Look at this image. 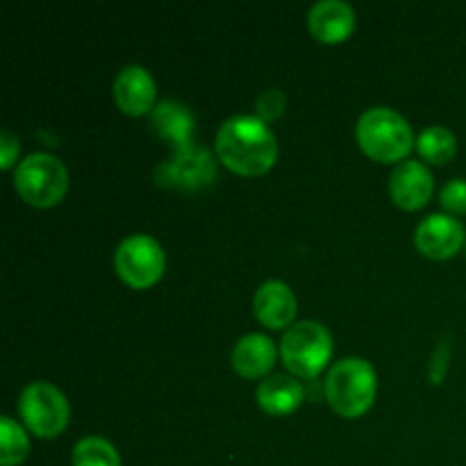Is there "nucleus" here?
I'll return each mask as SVG.
<instances>
[{
  "mask_svg": "<svg viewBox=\"0 0 466 466\" xmlns=\"http://www.w3.org/2000/svg\"><path fill=\"white\" fill-rule=\"evenodd\" d=\"M217 155L239 176H262L276 164L278 139L255 114L230 116L217 132Z\"/></svg>",
  "mask_w": 466,
  "mask_h": 466,
  "instance_id": "obj_1",
  "label": "nucleus"
},
{
  "mask_svg": "<svg viewBox=\"0 0 466 466\" xmlns=\"http://www.w3.org/2000/svg\"><path fill=\"white\" fill-rule=\"evenodd\" d=\"M378 380L371 364L362 358H346L332 364L326 380V399L346 419L362 417L376 400Z\"/></svg>",
  "mask_w": 466,
  "mask_h": 466,
  "instance_id": "obj_2",
  "label": "nucleus"
},
{
  "mask_svg": "<svg viewBox=\"0 0 466 466\" xmlns=\"http://www.w3.org/2000/svg\"><path fill=\"white\" fill-rule=\"evenodd\" d=\"M358 144L378 162H400L414 148L410 123L391 107H371L358 121Z\"/></svg>",
  "mask_w": 466,
  "mask_h": 466,
  "instance_id": "obj_3",
  "label": "nucleus"
},
{
  "mask_svg": "<svg viewBox=\"0 0 466 466\" xmlns=\"http://www.w3.org/2000/svg\"><path fill=\"white\" fill-rule=\"evenodd\" d=\"M282 364L299 378H317L332 358V337L319 321H299L282 335Z\"/></svg>",
  "mask_w": 466,
  "mask_h": 466,
  "instance_id": "obj_4",
  "label": "nucleus"
},
{
  "mask_svg": "<svg viewBox=\"0 0 466 466\" xmlns=\"http://www.w3.org/2000/svg\"><path fill=\"white\" fill-rule=\"evenodd\" d=\"M14 187L25 203L53 208L66 194L68 171L55 155L32 153L14 171Z\"/></svg>",
  "mask_w": 466,
  "mask_h": 466,
  "instance_id": "obj_5",
  "label": "nucleus"
},
{
  "mask_svg": "<svg viewBox=\"0 0 466 466\" xmlns=\"http://www.w3.org/2000/svg\"><path fill=\"white\" fill-rule=\"evenodd\" d=\"M18 412H21L25 426L41 440L57 437L68 426V417H71L66 396L57 387L44 380L30 382L21 391Z\"/></svg>",
  "mask_w": 466,
  "mask_h": 466,
  "instance_id": "obj_6",
  "label": "nucleus"
},
{
  "mask_svg": "<svg viewBox=\"0 0 466 466\" xmlns=\"http://www.w3.org/2000/svg\"><path fill=\"white\" fill-rule=\"evenodd\" d=\"M114 264L126 285L146 289L162 278L167 255L157 239L148 235H130L118 244Z\"/></svg>",
  "mask_w": 466,
  "mask_h": 466,
  "instance_id": "obj_7",
  "label": "nucleus"
},
{
  "mask_svg": "<svg viewBox=\"0 0 466 466\" xmlns=\"http://www.w3.org/2000/svg\"><path fill=\"white\" fill-rule=\"evenodd\" d=\"M217 176V162L214 155L205 146L189 144L176 148V153L167 162L157 164L155 180L159 187L182 191H196L209 187Z\"/></svg>",
  "mask_w": 466,
  "mask_h": 466,
  "instance_id": "obj_8",
  "label": "nucleus"
},
{
  "mask_svg": "<svg viewBox=\"0 0 466 466\" xmlns=\"http://www.w3.org/2000/svg\"><path fill=\"white\" fill-rule=\"evenodd\" d=\"M419 253L431 259H449L462 248L464 228L449 214H431L423 218L414 232Z\"/></svg>",
  "mask_w": 466,
  "mask_h": 466,
  "instance_id": "obj_9",
  "label": "nucleus"
},
{
  "mask_svg": "<svg viewBox=\"0 0 466 466\" xmlns=\"http://www.w3.org/2000/svg\"><path fill=\"white\" fill-rule=\"evenodd\" d=\"M390 191L399 208L410 209V212L423 208L431 200L432 191H435V180H432L431 168L426 164L417 162V159L400 162L391 171Z\"/></svg>",
  "mask_w": 466,
  "mask_h": 466,
  "instance_id": "obj_10",
  "label": "nucleus"
},
{
  "mask_svg": "<svg viewBox=\"0 0 466 466\" xmlns=\"http://www.w3.org/2000/svg\"><path fill=\"white\" fill-rule=\"evenodd\" d=\"M155 96H157V86H155L148 68L130 64L118 71L116 80H114V98H116L121 112L130 114V116H141L153 109Z\"/></svg>",
  "mask_w": 466,
  "mask_h": 466,
  "instance_id": "obj_11",
  "label": "nucleus"
},
{
  "mask_svg": "<svg viewBox=\"0 0 466 466\" xmlns=\"http://www.w3.org/2000/svg\"><path fill=\"white\" fill-rule=\"evenodd\" d=\"M355 27V12L344 0H319L308 12V30L323 44L349 39Z\"/></svg>",
  "mask_w": 466,
  "mask_h": 466,
  "instance_id": "obj_12",
  "label": "nucleus"
},
{
  "mask_svg": "<svg viewBox=\"0 0 466 466\" xmlns=\"http://www.w3.org/2000/svg\"><path fill=\"white\" fill-rule=\"evenodd\" d=\"M255 317L267 328L280 330L291 326L296 317V296L289 285L280 280H267L258 289L253 300Z\"/></svg>",
  "mask_w": 466,
  "mask_h": 466,
  "instance_id": "obj_13",
  "label": "nucleus"
},
{
  "mask_svg": "<svg viewBox=\"0 0 466 466\" xmlns=\"http://www.w3.org/2000/svg\"><path fill=\"white\" fill-rule=\"evenodd\" d=\"M276 364V344L262 332L241 337L232 349V369L244 378H262Z\"/></svg>",
  "mask_w": 466,
  "mask_h": 466,
  "instance_id": "obj_14",
  "label": "nucleus"
},
{
  "mask_svg": "<svg viewBox=\"0 0 466 466\" xmlns=\"http://www.w3.org/2000/svg\"><path fill=\"white\" fill-rule=\"evenodd\" d=\"M305 390L296 378L287 376V373H273V376L264 378L258 387V403L271 417H285L299 410L303 403Z\"/></svg>",
  "mask_w": 466,
  "mask_h": 466,
  "instance_id": "obj_15",
  "label": "nucleus"
},
{
  "mask_svg": "<svg viewBox=\"0 0 466 466\" xmlns=\"http://www.w3.org/2000/svg\"><path fill=\"white\" fill-rule=\"evenodd\" d=\"M153 126L159 137L171 141L176 148L194 144V114L177 100H162L153 109Z\"/></svg>",
  "mask_w": 466,
  "mask_h": 466,
  "instance_id": "obj_16",
  "label": "nucleus"
},
{
  "mask_svg": "<svg viewBox=\"0 0 466 466\" xmlns=\"http://www.w3.org/2000/svg\"><path fill=\"white\" fill-rule=\"evenodd\" d=\"M71 462L73 466H121V458L105 437L89 435L73 446Z\"/></svg>",
  "mask_w": 466,
  "mask_h": 466,
  "instance_id": "obj_17",
  "label": "nucleus"
},
{
  "mask_svg": "<svg viewBox=\"0 0 466 466\" xmlns=\"http://www.w3.org/2000/svg\"><path fill=\"white\" fill-rule=\"evenodd\" d=\"M417 148L423 159L432 164H446L458 150V139L444 126H431L419 135Z\"/></svg>",
  "mask_w": 466,
  "mask_h": 466,
  "instance_id": "obj_18",
  "label": "nucleus"
},
{
  "mask_svg": "<svg viewBox=\"0 0 466 466\" xmlns=\"http://www.w3.org/2000/svg\"><path fill=\"white\" fill-rule=\"evenodd\" d=\"M30 453V440L25 431L12 417L0 419V464L16 466Z\"/></svg>",
  "mask_w": 466,
  "mask_h": 466,
  "instance_id": "obj_19",
  "label": "nucleus"
},
{
  "mask_svg": "<svg viewBox=\"0 0 466 466\" xmlns=\"http://www.w3.org/2000/svg\"><path fill=\"white\" fill-rule=\"evenodd\" d=\"M287 98L280 89H267L259 94V98L255 100V116L262 118L264 123L276 121L285 114Z\"/></svg>",
  "mask_w": 466,
  "mask_h": 466,
  "instance_id": "obj_20",
  "label": "nucleus"
},
{
  "mask_svg": "<svg viewBox=\"0 0 466 466\" xmlns=\"http://www.w3.org/2000/svg\"><path fill=\"white\" fill-rule=\"evenodd\" d=\"M440 198H441V205H444L449 212L466 214V180H462V177H455V180L446 182Z\"/></svg>",
  "mask_w": 466,
  "mask_h": 466,
  "instance_id": "obj_21",
  "label": "nucleus"
},
{
  "mask_svg": "<svg viewBox=\"0 0 466 466\" xmlns=\"http://www.w3.org/2000/svg\"><path fill=\"white\" fill-rule=\"evenodd\" d=\"M449 360H451V346L449 341H440L432 353L431 360V380L432 385H440L446 376V369H449Z\"/></svg>",
  "mask_w": 466,
  "mask_h": 466,
  "instance_id": "obj_22",
  "label": "nucleus"
},
{
  "mask_svg": "<svg viewBox=\"0 0 466 466\" xmlns=\"http://www.w3.org/2000/svg\"><path fill=\"white\" fill-rule=\"evenodd\" d=\"M18 137L14 135L12 130H7V127H3L0 130V150H3V164L0 167L3 168H9L14 164V159H16L18 155Z\"/></svg>",
  "mask_w": 466,
  "mask_h": 466,
  "instance_id": "obj_23",
  "label": "nucleus"
}]
</instances>
